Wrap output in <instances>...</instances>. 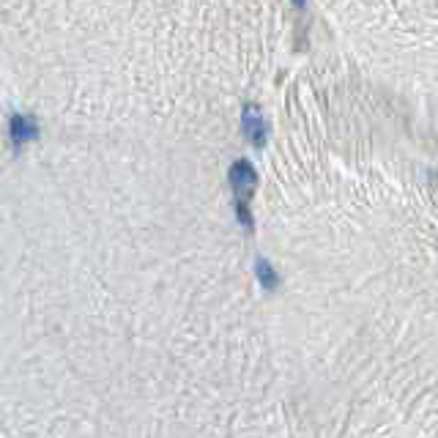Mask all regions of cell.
Wrapping results in <instances>:
<instances>
[{
    "mask_svg": "<svg viewBox=\"0 0 438 438\" xmlns=\"http://www.w3.org/2000/svg\"><path fill=\"white\" fill-rule=\"evenodd\" d=\"M241 129H244L247 140H250L255 148H263L266 146V140H269V124H266V118H263V113H260L257 104H247L241 110Z\"/></svg>",
    "mask_w": 438,
    "mask_h": 438,
    "instance_id": "cell-2",
    "label": "cell"
},
{
    "mask_svg": "<svg viewBox=\"0 0 438 438\" xmlns=\"http://www.w3.org/2000/svg\"><path fill=\"white\" fill-rule=\"evenodd\" d=\"M38 121L33 118V115H22V113H17V115H11V121H8V137H11V143H14V148H20V146H25V143H31L38 137Z\"/></svg>",
    "mask_w": 438,
    "mask_h": 438,
    "instance_id": "cell-3",
    "label": "cell"
},
{
    "mask_svg": "<svg viewBox=\"0 0 438 438\" xmlns=\"http://www.w3.org/2000/svg\"><path fill=\"white\" fill-rule=\"evenodd\" d=\"M227 178H230V189H233V197H236V214H239V222L252 230L255 222H252V195H255V187H257V170L250 159H236L227 170Z\"/></svg>",
    "mask_w": 438,
    "mask_h": 438,
    "instance_id": "cell-1",
    "label": "cell"
},
{
    "mask_svg": "<svg viewBox=\"0 0 438 438\" xmlns=\"http://www.w3.org/2000/svg\"><path fill=\"white\" fill-rule=\"evenodd\" d=\"M255 277H257V282H260L266 290H274V288L280 285L277 269H274L271 260H266V257H257V260H255Z\"/></svg>",
    "mask_w": 438,
    "mask_h": 438,
    "instance_id": "cell-4",
    "label": "cell"
}]
</instances>
